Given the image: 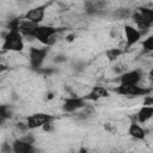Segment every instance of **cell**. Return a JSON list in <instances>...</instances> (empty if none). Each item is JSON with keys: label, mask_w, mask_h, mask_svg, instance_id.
<instances>
[{"label": "cell", "mask_w": 153, "mask_h": 153, "mask_svg": "<svg viewBox=\"0 0 153 153\" xmlns=\"http://www.w3.org/2000/svg\"><path fill=\"white\" fill-rule=\"evenodd\" d=\"M105 7V0H87L85 1V11L88 14H98Z\"/></svg>", "instance_id": "14"}, {"label": "cell", "mask_w": 153, "mask_h": 153, "mask_svg": "<svg viewBox=\"0 0 153 153\" xmlns=\"http://www.w3.org/2000/svg\"><path fill=\"white\" fill-rule=\"evenodd\" d=\"M106 97H109V91L104 86H93L92 90L85 96V99L97 102V100H99L102 98H106Z\"/></svg>", "instance_id": "12"}, {"label": "cell", "mask_w": 153, "mask_h": 153, "mask_svg": "<svg viewBox=\"0 0 153 153\" xmlns=\"http://www.w3.org/2000/svg\"><path fill=\"white\" fill-rule=\"evenodd\" d=\"M151 54H152V57H153V53H151Z\"/></svg>", "instance_id": "27"}, {"label": "cell", "mask_w": 153, "mask_h": 153, "mask_svg": "<svg viewBox=\"0 0 153 153\" xmlns=\"http://www.w3.org/2000/svg\"><path fill=\"white\" fill-rule=\"evenodd\" d=\"M42 129H43V131H45V133H50V131H53V130H54V121H51V122H47V123L42 127Z\"/></svg>", "instance_id": "21"}, {"label": "cell", "mask_w": 153, "mask_h": 153, "mask_svg": "<svg viewBox=\"0 0 153 153\" xmlns=\"http://www.w3.org/2000/svg\"><path fill=\"white\" fill-rule=\"evenodd\" d=\"M66 60H67V57H66L65 55H56V56H55V59H54V61H55L56 63L63 62V61H66Z\"/></svg>", "instance_id": "23"}, {"label": "cell", "mask_w": 153, "mask_h": 153, "mask_svg": "<svg viewBox=\"0 0 153 153\" xmlns=\"http://www.w3.org/2000/svg\"><path fill=\"white\" fill-rule=\"evenodd\" d=\"M49 53V48L47 45L44 47H31L29 49V60H30V66L32 69L37 71L38 68L42 67L47 55Z\"/></svg>", "instance_id": "5"}, {"label": "cell", "mask_w": 153, "mask_h": 153, "mask_svg": "<svg viewBox=\"0 0 153 153\" xmlns=\"http://www.w3.org/2000/svg\"><path fill=\"white\" fill-rule=\"evenodd\" d=\"M53 98H54L53 93H47V99H53Z\"/></svg>", "instance_id": "25"}, {"label": "cell", "mask_w": 153, "mask_h": 153, "mask_svg": "<svg viewBox=\"0 0 153 153\" xmlns=\"http://www.w3.org/2000/svg\"><path fill=\"white\" fill-rule=\"evenodd\" d=\"M73 38H74V35H71V36H68L66 39H67L68 42H71V41H73Z\"/></svg>", "instance_id": "26"}, {"label": "cell", "mask_w": 153, "mask_h": 153, "mask_svg": "<svg viewBox=\"0 0 153 153\" xmlns=\"http://www.w3.org/2000/svg\"><path fill=\"white\" fill-rule=\"evenodd\" d=\"M55 120L56 117L53 115L45 112H36L26 117V123L29 129H37V128H42L47 122H51Z\"/></svg>", "instance_id": "6"}, {"label": "cell", "mask_w": 153, "mask_h": 153, "mask_svg": "<svg viewBox=\"0 0 153 153\" xmlns=\"http://www.w3.org/2000/svg\"><path fill=\"white\" fill-rule=\"evenodd\" d=\"M152 117H153V106L151 105H142L136 114V118L139 123H146Z\"/></svg>", "instance_id": "15"}, {"label": "cell", "mask_w": 153, "mask_h": 153, "mask_svg": "<svg viewBox=\"0 0 153 153\" xmlns=\"http://www.w3.org/2000/svg\"><path fill=\"white\" fill-rule=\"evenodd\" d=\"M141 45H142V49L147 53H153V35L148 36L147 38H145L142 42H141Z\"/></svg>", "instance_id": "18"}, {"label": "cell", "mask_w": 153, "mask_h": 153, "mask_svg": "<svg viewBox=\"0 0 153 153\" xmlns=\"http://www.w3.org/2000/svg\"><path fill=\"white\" fill-rule=\"evenodd\" d=\"M12 117V111L8 106L6 105H1L0 106V118H1V122L6 121V120H10Z\"/></svg>", "instance_id": "19"}, {"label": "cell", "mask_w": 153, "mask_h": 153, "mask_svg": "<svg viewBox=\"0 0 153 153\" xmlns=\"http://www.w3.org/2000/svg\"><path fill=\"white\" fill-rule=\"evenodd\" d=\"M142 104L143 105H151V106H153V96H151V93L147 94V96H145Z\"/></svg>", "instance_id": "22"}, {"label": "cell", "mask_w": 153, "mask_h": 153, "mask_svg": "<svg viewBox=\"0 0 153 153\" xmlns=\"http://www.w3.org/2000/svg\"><path fill=\"white\" fill-rule=\"evenodd\" d=\"M117 94L128 97V98H136V97H145L152 92L151 87H145L139 85H127V84H120L114 90Z\"/></svg>", "instance_id": "4"}, {"label": "cell", "mask_w": 153, "mask_h": 153, "mask_svg": "<svg viewBox=\"0 0 153 153\" xmlns=\"http://www.w3.org/2000/svg\"><path fill=\"white\" fill-rule=\"evenodd\" d=\"M131 13H133V12H130L129 8H127V7H121V8H117V10L114 12V16H115L116 18H118V19H126V18H128V17H131Z\"/></svg>", "instance_id": "17"}, {"label": "cell", "mask_w": 153, "mask_h": 153, "mask_svg": "<svg viewBox=\"0 0 153 153\" xmlns=\"http://www.w3.org/2000/svg\"><path fill=\"white\" fill-rule=\"evenodd\" d=\"M142 79V74L139 69L133 71H126L122 74H120L118 81L120 84H127V85H139Z\"/></svg>", "instance_id": "10"}, {"label": "cell", "mask_w": 153, "mask_h": 153, "mask_svg": "<svg viewBox=\"0 0 153 153\" xmlns=\"http://www.w3.org/2000/svg\"><path fill=\"white\" fill-rule=\"evenodd\" d=\"M23 140H25L26 142H30V143H35L36 141V137L32 135V134H29V133H25V134H22L20 136Z\"/></svg>", "instance_id": "20"}, {"label": "cell", "mask_w": 153, "mask_h": 153, "mask_svg": "<svg viewBox=\"0 0 153 153\" xmlns=\"http://www.w3.org/2000/svg\"><path fill=\"white\" fill-rule=\"evenodd\" d=\"M148 78H149L151 82L153 84V68H151V71H149V73H148Z\"/></svg>", "instance_id": "24"}, {"label": "cell", "mask_w": 153, "mask_h": 153, "mask_svg": "<svg viewBox=\"0 0 153 153\" xmlns=\"http://www.w3.org/2000/svg\"><path fill=\"white\" fill-rule=\"evenodd\" d=\"M11 146H12V152L13 153H32V152H35L33 143L26 142L22 137H18V139L13 140Z\"/></svg>", "instance_id": "11"}, {"label": "cell", "mask_w": 153, "mask_h": 153, "mask_svg": "<svg viewBox=\"0 0 153 153\" xmlns=\"http://www.w3.org/2000/svg\"><path fill=\"white\" fill-rule=\"evenodd\" d=\"M123 53H124V50L121 49V48H109V49L105 50V56H106L108 61L114 62V61H116Z\"/></svg>", "instance_id": "16"}, {"label": "cell", "mask_w": 153, "mask_h": 153, "mask_svg": "<svg viewBox=\"0 0 153 153\" xmlns=\"http://www.w3.org/2000/svg\"><path fill=\"white\" fill-rule=\"evenodd\" d=\"M128 135L137 141H143L146 139V130L139 124V122H131L128 127Z\"/></svg>", "instance_id": "13"}, {"label": "cell", "mask_w": 153, "mask_h": 153, "mask_svg": "<svg viewBox=\"0 0 153 153\" xmlns=\"http://www.w3.org/2000/svg\"><path fill=\"white\" fill-rule=\"evenodd\" d=\"M60 32L59 27L51 26V25H36L35 29L32 30L30 38L31 39H37L39 43H42L43 45L50 47L55 43L56 41V35Z\"/></svg>", "instance_id": "2"}, {"label": "cell", "mask_w": 153, "mask_h": 153, "mask_svg": "<svg viewBox=\"0 0 153 153\" xmlns=\"http://www.w3.org/2000/svg\"><path fill=\"white\" fill-rule=\"evenodd\" d=\"M124 37H126V47L130 48L134 44H136L137 42L141 41L142 33L140 32V30L133 25H124Z\"/></svg>", "instance_id": "9"}, {"label": "cell", "mask_w": 153, "mask_h": 153, "mask_svg": "<svg viewBox=\"0 0 153 153\" xmlns=\"http://www.w3.org/2000/svg\"><path fill=\"white\" fill-rule=\"evenodd\" d=\"M20 19H13L8 24V32L4 36L2 50L19 53L24 49V35L19 30Z\"/></svg>", "instance_id": "1"}, {"label": "cell", "mask_w": 153, "mask_h": 153, "mask_svg": "<svg viewBox=\"0 0 153 153\" xmlns=\"http://www.w3.org/2000/svg\"><path fill=\"white\" fill-rule=\"evenodd\" d=\"M45 10H47V5H39L36 7H32L24 14V19L33 24H39L43 22L45 17Z\"/></svg>", "instance_id": "8"}, {"label": "cell", "mask_w": 153, "mask_h": 153, "mask_svg": "<svg viewBox=\"0 0 153 153\" xmlns=\"http://www.w3.org/2000/svg\"><path fill=\"white\" fill-rule=\"evenodd\" d=\"M86 108V99L85 97H68L63 100L62 110L67 114H73L80 109Z\"/></svg>", "instance_id": "7"}, {"label": "cell", "mask_w": 153, "mask_h": 153, "mask_svg": "<svg viewBox=\"0 0 153 153\" xmlns=\"http://www.w3.org/2000/svg\"><path fill=\"white\" fill-rule=\"evenodd\" d=\"M131 19L134 20L140 32L143 35L153 25V8L145 7V6L137 7L131 13Z\"/></svg>", "instance_id": "3"}]
</instances>
